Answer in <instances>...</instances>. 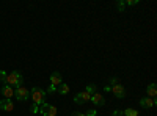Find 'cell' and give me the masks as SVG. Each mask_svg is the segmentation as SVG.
Instances as JSON below:
<instances>
[{
    "label": "cell",
    "instance_id": "cell-21",
    "mask_svg": "<svg viewBox=\"0 0 157 116\" xmlns=\"http://www.w3.org/2000/svg\"><path fill=\"white\" fill-rule=\"evenodd\" d=\"M126 5H129V6H134V5H137L138 3V0H129V2H124Z\"/></svg>",
    "mask_w": 157,
    "mask_h": 116
},
{
    "label": "cell",
    "instance_id": "cell-19",
    "mask_svg": "<svg viewBox=\"0 0 157 116\" xmlns=\"http://www.w3.org/2000/svg\"><path fill=\"white\" fill-rule=\"evenodd\" d=\"M30 111H32V113H39V105L33 104V105L30 107Z\"/></svg>",
    "mask_w": 157,
    "mask_h": 116
},
{
    "label": "cell",
    "instance_id": "cell-16",
    "mask_svg": "<svg viewBox=\"0 0 157 116\" xmlns=\"http://www.w3.org/2000/svg\"><path fill=\"white\" fill-rule=\"evenodd\" d=\"M116 8H118V11H120V13H123V11H124V8H126V3L123 2V0H120V2L116 3Z\"/></svg>",
    "mask_w": 157,
    "mask_h": 116
},
{
    "label": "cell",
    "instance_id": "cell-4",
    "mask_svg": "<svg viewBox=\"0 0 157 116\" xmlns=\"http://www.w3.org/2000/svg\"><path fill=\"white\" fill-rule=\"evenodd\" d=\"M90 99H91V94H88L86 91H82V93L75 94L74 102H75L77 105H82V104H85V102H90Z\"/></svg>",
    "mask_w": 157,
    "mask_h": 116
},
{
    "label": "cell",
    "instance_id": "cell-10",
    "mask_svg": "<svg viewBox=\"0 0 157 116\" xmlns=\"http://www.w3.org/2000/svg\"><path fill=\"white\" fill-rule=\"evenodd\" d=\"M140 105L143 108H152L155 105V100L151 97H143V99H140Z\"/></svg>",
    "mask_w": 157,
    "mask_h": 116
},
{
    "label": "cell",
    "instance_id": "cell-1",
    "mask_svg": "<svg viewBox=\"0 0 157 116\" xmlns=\"http://www.w3.org/2000/svg\"><path fill=\"white\" fill-rule=\"evenodd\" d=\"M30 97H32V100H33V104H36V105H43V104H46L47 93L44 91L43 88L35 86V88L30 89Z\"/></svg>",
    "mask_w": 157,
    "mask_h": 116
},
{
    "label": "cell",
    "instance_id": "cell-25",
    "mask_svg": "<svg viewBox=\"0 0 157 116\" xmlns=\"http://www.w3.org/2000/svg\"><path fill=\"white\" fill-rule=\"evenodd\" d=\"M112 116H120V114H112Z\"/></svg>",
    "mask_w": 157,
    "mask_h": 116
},
{
    "label": "cell",
    "instance_id": "cell-12",
    "mask_svg": "<svg viewBox=\"0 0 157 116\" xmlns=\"http://www.w3.org/2000/svg\"><path fill=\"white\" fill-rule=\"evenodd\" d=\"M57 93H58V94H61V96H66V94L69 93V85L61 83V85L57 88Z\"/></svg>",
    "mask_w": 157,
    "mask_h": 116
},
{
    "label": "cell",
    "instance_id": "cell-2",
    "mask_svg": "<svg viewBox=\"0 0 157 116\" xmlns=\"http://www.w3.org/2000/svg\"><path fill=\"white\" fill-rule=\"evenodd\" d=\"M6 85H10L11 88H19L24 85V75L19 71H13L6 75Z\"/></svg>",
    "mask_w": 157,
    "mask_h": 116
},
{
    "label": "cell",
    "instance_id": "cell-14",
    "mask_svg": "<svg viewBox=\"0 0 157 116\" xmlns=\"http://www.w3.org/2000/svg\"><path fill=\"white\" fill-rule=\"evenodd\" d=\"M46 116H57V107H55V105H49Z\"/></svg>",
    "mask_w": 157,
    "mask_h": 116
},
{
    "label": "cell",
    "instance_id": "cell-24",
    "mask_svg": "<svg viewBox=\"0 0 157 116\" xmlns=\"http://www.w3.org/2000/svg\"><path fill=\"white\" fill-rule=\"evenodd\" d=\"M104 91H107V93L112 91V86H110V85H105V86H104Z\"/></svg>",
    "mask_w": 157,
    "mask_h": 116
},
{
    "label": "cell",
    "instance_id": "cell-20",
    "mask_svg": "<svg viewBox=\"0 0 157 116\" xmlns=\"http://www.w3.org/2000/svg\"><path fill=\"white\" fill-rule=\"evenodd\" d=\"M98 114V111L94 110V108H91V110H88L86 113H85V116H96Z\"/></svg>",
    "mask_w": 157,
    "mask_h": 116
},
{
    "label": "cell",
    "instance_id": "cell-3",
    "mask_svg": "<svg viewBox=\"0 0 157 116\" xmlns=\"http://www.w3.org/2000/svg\"><path fill=\"white\" fill-rule=\"evenodd\" d=\"M14 97L17 99V100H29L30 99V89L29 88H25L24 85L22 86H19V88H16L14 89Z\"/></svg>",
    "mask_w": 157,
    "mask_h": 116
},
{
    "label": "cell",
    "instance_id": "cell-13",
    "mask_svg": "<svg viewBox=\"0 0 157 116\" xmlns=\"http://www.w3.org/2000/svg\"><path fill=\"white\" fill-rule=\"evenodd\" d=\"M123 114H124V116H138V111H137L135 108H126V110L123 111Z\"/></svg>",
    "mask_w": 157,
    "mask_h": 116
},
{
    "label": "cell",
    "instance_id": "cell-22",
    "mask_svg": "<svg viewBox=\"0 0 157 116\" xmlns=\"http://www.w3.org/2000/svg\"><path fill=\"white\" fill-rule=\"evenodd\" d=\"M118 83H120V82H118V79H110V86H115Z\"/></svg>",
    "mask_w": 157,
    "mask_h": 116
},
{
    "label": "cell",
    "instance_id": "cell-15",
    "mask_svg": "<svg viewBox=\"0 0 157 116\" xmlns=\"http://www.w3.org/2000/svg\"><path fill=\"white\" fill-rule=\"evenodd\" d=\"M85 91H86L88 94H94V93H98V91H96V85H88V86L85 88Z\"/></svg>",
    "mask_w": 157,
    "mask_h": 116
},
{
    "label": "cell",
    "instance_id": "cell-9",
    "mask_svg": "<svg viewBox=\"0 0 157 116\" xmlns=\"http://www.w3.org/2000/svg\"><path fill=\"white\" fill-rule=\"evenodd\" d=\"M0 108L5 110V111H13L14 104H13V100H10V99H3V100H0Z\"/></svg>",
    "mask_w": 157,
    "mask_h": 116
},
{
    "label": "cell",
    "instance_id": "cell-18",
    "mask_svg": "<svg viewBox=\"0 0 157 116\" xmlns=\"http://www.w3.org/2000/svg\"><path fill=\"white\" fill-rule=\"evenodd\" d=\"M54 93H57V86L50 85V86L47 88V94H54Z\"/></svg>",
    "mask_w": 157,
    "mask_h": 116
},
{
    "label": "cell",
    "instance_id": "cell-5",
    "mask_svg": "<svg viewBox=\"0 0 157 116\" xmlns=\"http://www.w3.org/2000/svg\"><path fill=\"white\" fill-rule=\"evenodd\" d=\"M112 93H113V96H115L116 99H123V97L126 96V89H124V86H123L121 83H118V85L112 86Z\"/></svg>",
    "mask_w": 157,
    "mask_h": 116
},
{
    "label": "cell",
    "instance_id": "cell-8",
    "mask_svg": "<svg viewBox=\"0 0 157 116\" xmlns=\"http://www.w3.org/2000/svg\"><path fill=\"white\" fill-rule=\"evenodd\" d=\"M90 102H93V104H94V105H98V107H102L104 104H105V99H104V96H102V94L94 93V94H91Z\"/></svg>",
    "mask_w": 157,
    "mask_h": 116
},
{
    "label": "cell",
    "instance_id": "cell-11",
    "mask_svg": "<svg viewBox=\"0 0 157 116\" xmlns=\"http://www.w3.org/2000/svg\"><path fill=\"white\" fill-rule=\"evenodd\" d=\"M146 94H148V97H151V99H154V97L157 96V86H155V83L148 85V88H146Z\"/></svg>",
    "mask_w": 157,
    "mask_h": 116
},
{
    "label": "cell",
    "instance_id": "cell-7",
    "mask_svg": "<svg viewBox=\"0 0 157 116\" xmlns=\"http://www.w3.org/2000/svg\"><path fill=\"white\" fill-rule=\"evenodd\" d=\"M61 83H63V77H61V74L57 72V71H55V72H52V74H50V85H54V86L58 88Z\"/></svg>",
    "mask_w": 157,
    "mask_h": 116
},
{
    "label": "cell",
    "instance_id": "cell-6",
    "mask_svg": "<svg viewBox=\"0 0 157 116\" xmlns=\"http://www.w3.org/2000/svg\"><path fill=\"white\" fill-rule=\"evenodd\" d=\"M0 93H2V96L5 99H10V100L14 97V89H13L10 85H3L2 88H0Z\"/></svg>",
    "mask_w": 157,
    "mask_h": 116
},
{
    "label": "cell",
    "instance_id": "cell-17",
    "mask_svg": "<svg viewBox=\"0 0 157 116\" xmlns=\"http://www.w3.org/2000/svg\"><path fill=\"white\" fill-rule=\"evenodd\" d=\"M6 72L5 71H2V69H0V82H3V83H6Z\"/></svg>",
    "mask_w": 157,
    "mask_h": 116
},
{
    "label": "cell",
    "instance_id": "cell-23",
    "mask_svg": "<svg viewBox=\"0 0 157 116\" xmlns=\"http://www.w3.org/2000/svg\"><path fill=\"white\" fill-rule=\"evenodd\" d=\"M71 116H85V113H80V111H74Z\"/></svg>",
    "mask_w": 157,
    "mask_h": 116
}]
</instances>
